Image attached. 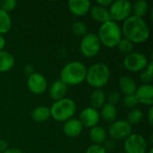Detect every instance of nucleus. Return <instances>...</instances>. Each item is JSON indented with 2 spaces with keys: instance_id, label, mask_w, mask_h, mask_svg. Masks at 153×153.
Wrapping results in <instances>:
<instances>
[{
  "instance_id": "36",
  "label": "nucleus",
  "mask_w": 153,
  "mask_h": 153,
  "mask_svg": "<svg viewBox=\"0 0 153 153\" xmlns=\"http://www.w3.org/2000/svg\"><path fill=\"white\" fill-rule=\"evenodd\" d=\"M8 149V144L7 142L1 139L0 140V153H3L4 151H6Z\"/></svg>"
},
{
  "instance_id": "22",
  "label": "nucleus",
  "mask_w": 153,
  "mask_h": 153,
  "mask_svg": "<svg viewBox=\"0 0 153 153\" xmlns=\"http://www.w3.org/2000/svg\"><path fill=\"white\" fill-rule=\"evenodd\" d=\"M100 116L106 121V122H111L117 120V109L115 105H112L110 103H105L103 107L101 108V111L100 113Z\"/></svg>"
},
{
  "instance_id": "19",
  "label": "nucleus",
  "mask_w": 153,
  "mask_h": 153,
  "mask_svg": "<svg viewBox=\"0 0 153 153\" xmlns=\"http://www.w3.org/2000/svg\"><path fill=\"white\" fill-rule=\"evenodd\" d=\"M105 102H106L105 92L101 89H95L90 96L91 108L98 110L99 108H101L103 107Z\"/></svg>"
},
{
  "instance_id": "2",
  "label": "nucleus",
  "mask_w": 153,
  "mask_h": 153,
  "mask_svg": "<svg viewBox=\"0 0 153 153\" xmlns=\"http://www.w3.org/2000/svg\"><path fill=\"white\" fill-rule=\"evenodd\" d=\"M87 68L80 61L66 64L60 72V80L66 85H77L85 81Z\"/></svg>"
},
{
  "instance_id": "34",
  "label": "nucleus",
  "mask_w": 153,
  "mask_h": 153,
  "mask_svg": "<svg viewBox=\"0 0 153 153\" xmlns=\"http://www.w3.org/2000/svg\"><path fill=\"white\" fill-rule=\"evenodd\" d=\"M103 148L105 149L106 152H111V151H114L115 148H116V143L114 140H108V141H105L104 142V145H102Z\"/></svg>"
},
{
  "instance_id": "16",
  "label": "nucleus",
  "mask_w": 153,
  "mask_h": 153,
  "mask_svg": "<svg viewBox=\"0 0 153 153\" xmlns=\"http://www.w3.org/2000/svg\"><path fill=\"white\" fill-rule=\"evenodd\" d=\"M66 91H67V85L64 83L61 80H57L55 81L50 85L48 90V94L53 100L57 101L65 98Z\"/></svg>"
},
{
  "instance_id": "43",
  "label": "nucleus",
  "mask_w": 153,
  "mask_h": 153,
  "mask_svg": "<svg viewBox=\"0 0 153 153\" xmlns=\"http://www.w3.org/2000/svg\"><path fill=\"white\" fill-rule=\"evenodd\" d=\"M119 153H124V152H119Z\"/></svg>"
},
{
  "instance_id": "33",
  "label": "nucleus",
  "mask_w": 153,
  "mask_h": 153,
  "mask_svg": "<svg viewBox=\"0 0 153 153\" xmlns=\"http://www.w3.org/2000/svg\"><path fill=\"white\" fill-rule=\"evenodd\" d=\"M85 153H107V152L105 151L102 145L92 144L86 150Z\"/></svg>"
},
{
  "instance_id": "28",
  "label": "nucleus",
  "mask_w": 153,
  "mask_h": 153,
  "mask_svg": "<svg viewBox=\"0 0 153 153\" xmlns=\"http://www.w3.org/2000/svg\"><path fill=\"white\" fill-rule=\"evenodd\" d=\"M117 48L118 50L125 54L126 56L132 53L133 52V49H134V43H132L130 40H128L127 39H121L120 41L118 42L117 44Z\"/></svg>"
},
{
  "instance_id": "39",
  "label": "nucleus",
  "mask_w": 153,
  "mask_h": 153,
  "mask_svg": "<svg viewBox=\"0 0 153 153\" xmlns=\"http://www.w3.org/2000/svg\"><path fill=\"white\" fill-rule=\"evenodd\" d=\"M148 121L150 123V125H152L153 122V108H151L149 109V112H148Z\"/></svg>"
},
{
  "instance_id": "31",
  "label": "nucleus",
  "mask_w": 153,
  "mask_h": 153,
  "mask_svg": "<svg viewBox=\"0 0 153 153\" xmlns=\"http://www.w3.org/2000/svg\"><path fill=\"white\" fill-rule=\"evenodd\" d=\"M140 79L143 82V84H151L153 79V74L149 73L145 69L140 73Z\"/></svg>"
},
{
  "instance_id": "38",
  "label": "nucleus",
  "mask_w": 153,
  "mask_h": 153,
  "mask_svg": "<svg viewBox=\"0 0 153 153\" xmlns=\"http://www.w3.org/2000/svg\"><path fill=\"white\" fill-rule=\"evenodd\" d=\"M3 153H23L20 149L17 148H8L6 151H4Z\"/></svg>"
},
{
  "instance_id": "26",
  "label": "nucleus",
  "mask_w": 153,
  "mask_h": 153,
  "mask_svg": "<svg viewBox=\"0 0 153 153\" xmlns=\"http://www.w3.org/2000/svg\"><path fill=\"white\" fill-rule=\"evenodd\" d=\"M143 118V111L141 109H139V108H133L128 113L126 121L131 126H135V125H138L139 123H141Z\"/></svg>"
},
{
  "instance_id": "14",
  "label": "nucleus",
  "mask_w": 153,
  "mask_h": 153,
  "mask_svg": "<svg viewBox=\"0 0 153 153\" xmlns=\"http://www.w3.org/2000/svg\"><path fill=\"white\" fill-rule=\"evenodd\" d=\"M68 7L70 12L75 16L86 15L91 7L89 0H70L68 1Z\"/></svg>"
},
{
  "instance_id": "30",
  "label": "nucleus",
  "mask_w": 153,
  "mask_h": 153,
  "mask_svg": "<svg viewBox=\"0 0 153 153\" xmlns=\"http://www.w3.org/2000/svg\"><path fill=\"white\" fill-rule=\"evenodd\" d=\"M17 4V2L15 0H4L1 1L0 8L4 10V12L8 13L10 11H13Z\"/></svg>"
},
{
  "instance_id": "5",
  "label": "nucleus",
  "mask_w": 153,
  "mask_h": 153,
  "mask_svg": "<svg viewBox=\"0 0 153 153\" xmlns=\"http://www.w3.org/2000/svg\"><path fill=\"white\" fill-rule=\"evenodd\" d=\"M50 108V117L56 121L65 122L72 118L76 111V104L70 98H64L55 101Z\"/></svg>"
},
{
  "instance_id": "11",
  "label": "nucleus",
  "mask_w": 153,
  "mask_h": 153,
  "mask_svg": "<svg viewBox=\"0 0 153 153\" xmlns=\"http://www.w3.org/2000/svg\"><path fill=\"white\" fill-rule=\"evenodd\" d=\"M27 87L31 93L35 95H40L46 91L48 88V82L45 76L41 74L33 73L28 76Z\"/></svg>"
},
{
  "instance_id": "42",
  "label": "nucleus",
  "mask_w": 153,
  "mask_h": 153,
  "mask_svg": "<svg viewBox=\"0 0 153 153\" xmlns=\"http://www.w3.org/2000/svg\"><path fill=\"white\" fill-rule=\"evenodd\" d=\"M0 4H1V1H0Z\"/></svg>"
},
{
  "instance_id": "27",
  "label": "nucleus",
  "mask_w": 153,
  "mask_h": 153,
  "mask_svg": "<svg viewBox=\"0 0 153 153\" xmlns=\"http://www.w3.org/2000/svg\"><path fill=\"white\" fill-rule=\"evenodd\" d=\"M72 32L74 35L77 36V37H84L87 33H88V30H87V26L84 22H75L73 23L72 25Z\"/></svg>"
},
{
  "instance_id": "8",
  "label": "nucleus",
  "mask_w": 153,
  "mask_h": 153,
  "mask_svg": "<svg viewBox=\"0 0 153 153\" xmlns=\"http://www.w3.org/2000/svg\"><path fill=\"white\" fill-rule=\"evenodd\" d=\"M147 57L140 52H132L126 55L123 60L124 67L132 73H141L148 65Z\"/></svg>"
},
{
  "instance_id": "7",
  "label": "nucleus",
  "mask_w": 153,
  "mask_h": 153,
  "mask_svg": "<svg viewBox=\"0 0 153 153\" xmlns=\"http://www.w3.org/2000/svg\"><path fill=\"white\" fill-rule=\"evenodd\" d=\"M101 48L100 41L97 34L90 32L82 38L80 43V51L82 56L88 58H91L98 55Z\"/></svg>"
},
{
  "instance_id": "35",
  "label": "nucleus",
  "mask_w": 153,
  "mask_h": 153,
  "mask_svg": "<svg viewBox=\"0 0 153 153\" xmlns=\"http://www.w3.org/2000/svg\"><path fill=\"white\" fill-rule=\"evenodd\" d=\"M112 3H113L112 0H98L97 1V4L98 5H100V6L105 7V8L109 7Z\"/></svg>"
},
{
  "instance_id": "1",
  "label": "nucleus",
  "mask_w": 153,
  "mask_h": 153,
  "mask_svg": "<svg viewBox=\"0 0 153 153\" xmlns=\"http://www.w3.org/2000/svg\"><path fill=\"white\" fill-rule=\"evenodd\" d=\"M122 35L132 43L141 44L150 37V28L143 18L131 15L123 22L121 28Z\"/></svg>"
},
{
  "instance_id": "23",
  "label": "nucleus",
  "mask_w": 153,
  "mask_h": 153,
  "mask_svg": "<svg viewBox=\"0 0 153 153\" xmlns=\"http://www.w3.org/2000/svg\"><path fill=\"white\" fill-rule=\"evenodd\" d=\"M31 117L35 122L43 123L50 117V108L45 106H40L33 109Z\"/></svg>"
},
{
  "instance_id": "12",
  "label": "nucleus",
  "mask_w": 153,
  "mask_h": 153,
  "mask_svg": "<svg viewBox=\"0 0 153 153\" xmlns=\"http://www.w3.org/2000/svg\"><path fill=\"white\" fill-rule=\"evenodd\" d=\"M100 119V112L92 108H85L80 113L79 120L82 123V126L92 128L98 126Z\"/></svg>"
},
{
  "instance_id": "25",
  "label": "nucleus",
  "mask_w": 153,
  "mask_h": 153,
  "mask_svg": "<svg viewBox=\"0 0 153 153\" xmlns=\"http://www.w3.org/2000/svg\"><path fill=\"white\" fill-rule=\"evenodd\" d=\"M12 27V19L10 14L0 8V34L7 33Z\"/></svg>"
},
{
  "instance_id": "18",
  "label": "nucleus",
  "mask_w": 153,
  "mask_h": 153,
  "mask_svg": "<svg viewBox=\"0 0 153 153\" xmlns=\"http://www.w3.org/2000/svg\"><path fill=\"white\" fill-rule=\"evenodd\" d=\"M118 84L121 91L125 94V96L134 94L137 89L135 81L129 75H122L118 80Z\"/></svg>"
},
{
  "instance_id": "40",
  "label": "nucleus",
  "mask_w": 153,
  "mask_h": 153,
  "mask_svg": "<svg viewBox=\"0 0 153 153\" xmlns=\"http://www.w3.org/2000/svg\"><path fill=\"white\" fill-rule=\"evenodd\" d=\"M4 47H5V39L4 36L0 34V51H2Z\"/></svg>"
},
{
  "instance_id": "15",
  "label": "nucleus",
  "mask_w": 153,
  "mask_h": 153,
  "mask_svg": "<svg viewBox=\"0 0 153 153\" xmlns=\"http://www.w3.org/2000/svg\"><path fill=\"white\" fill-rule=\"evenodd\" d=\"M82 129L83 126L80 120L73 117L65 121L63 126V132L69 138H74L79 136L82 134Z\"/></svg>"
},
{
  "instance_id": "32",
  "label": "nucleus",
  "mask_w": 153,
  "mask_h": 153,
  "mask_svg": "<svg viewBox=\"0 0 153 153\" xmlns=\"http://www.w3.org/2000/svg\"><path fill=\"white\" fill-rule=\"evenodd\" d=\"M108 103H110L112 105H116V103H118L120 100V94L117 91H113L108 94Z\"/></svg>"
},
{
  "instance_id": "3",
  "label": "nucleus",
  "mask_w": 153,
  "mask_h": 153,
  "mask_svg": "<svg viewBox=\"0 0 153 153\" xmlns=\"http://www.w3.org/2000/svg\"><path fill=\"white\" fill-rule=\"evenodd\" d=\"M97 36L101 45L107 48H115L122 39L121 27L116 22H107L100 25Z\"/></svg>"
},
{
  "instance_id": "9",
  "label": "nucleus",
  "mask_w": 153,
  "mask_h": 153,
  "mask_svg": "<svg viewBox=\"0 0 153 153\" xmlns=\"http://www.w3.org/2000/svg\"><path fill=\"white\" fill-rule=\"evenodd\" d=\"M108 134L112 140H126L132 134V126L126 120H116L109 126Z\"/></svg>"
},
{
  "instance_id": "21",
  "label": "nucleus",
  "mask_w": 153,
  "mask_h": 153,
  "mask_svg": "<svg viewBox=\"0 0 153 153\" xmlns=\"http://www.w3.org/2000/svg\"><path fill=\"white\" fill-rule=\"evenodd\" d=\"M15 60L12 54L7 51H0V73L10 71L14 65Z\"/></svg>"
},
{
  "instance_id": "20",
  "label": "nucleus",
  "mask_w": 153,
  "mask_h": 153,
  "mask_svg": "<svg viewBox=\"0 0 153 153\" xmlns=\"http://www.w3.org/2000/svg\"><path fill=\"white\" fill-rule=\"evenodd\" d=\"M107 138L106 130L100 126H96L90 130V139L93 143V144L102 145Z\"/></svg>"
},
{
  "instance_id": "13",
  "label": "nucleus",
  "mask_w": 153,
  "mask_h": 153,
  "mask_svg": "<svg viewBox=\"0 0 153 153\" xmlns=\"http://www.w3.org/2000/svg\"><path fill=\"white\" fill-rule=\"evenodd\" d=\"M138 103L152 106L153 105V86L152 84H142L137 87L134 93Z\"/></svg>"
},
{
  "instance_id": "37",
  "label": "nucleus",
  "mask_w": 153,
  "mask_h": 153,
  "mask_svg": "<svg viewBox=\"0 0 153 153\" xmlns=\"http://www.w3.org/2000/svg\"><path fill=\"white\" fill-rule=\"evenodd\" d=\"M23 70H24V72L28 74V76L34 73V68H33V67H32V65H27L24 67V69H23Z\"/></svg>"
},
{
  "instance_id": "41",
  "label": "nucleus",
  "mask_w": 153,
  "mask_h": 153,
  "mask_svg": "<svg viewBox=\"0 0 153 153\" xmlns=\"http://www.w3.org/2000/svg\"><path fill=\"white\" fill-rule=\"evenodd\" d=\"M153 152V149L152 148V149H150V150H149V152H148V153H152Z\"/></svg>"
},
{
  "instance_id": "10",
  "label": "nucleus",
  "mask_w": 153,
  "mask_h": 153,
  "mask_svg": "<svg viewBox=\"0 0 153 153\" xmlns=\"http://www.w3.org/2000/svg\"><path fill=\"white\" fill-rule=\"evenodd\" d=\"M124 153H146L147 143L145 138L139 134H131L124 143Z\"/></svg>"
},
{
  "instance_id": "4",
  "label": "nucleus",
  "mask_w": 153,
  "mask_h": 153,
  "mask_svg": "<svg viewBox=\"0 0 153 153\" xmlns=\"http://www.w3.org/2000/svg\"><path fill=\"white\" fill-rule=\"evenodd\" d=\"M109 79L110 69L106 64H94L87 69L85 81L92 88L101 89L108 82Z\"/></svg>"
},
{
  "instance_id": "24",
  "label": "nucleus",
  "mask_w": 153,
  "mask_h": 153,
  "mask_svg": "<svg viewBox=\"0 0 153 153\" xmlns=\"http://www.w3.org/2000/svg\"><path fill=\"white\" fill-rule=\"evenodd\" d=\"M149 11V4L144 0H137L132 4L133 15L140 18H143Z\"/></svg>"
},
{
  "instance_id": "17",
  "label": "nucleus",
  "mask_w": 153,
  "mask_h": 153,
  "mask_svg": "<svg viewBox=\"0 0 153 153\" xmlns=\"http://www.w3.org/2000/svg\"><path fill=\"white\" fill-rule=\"evenodd\" d=\"M90 13H91V18L95 22H100L101 24L111 21L108 9L105 8V7H102L100 5L95 4V5L91 6V10H90Z\"/></svg>"
},
{
  "instance_id": "29",
  "label": "nucleus",
  "mask_w": 153,
  "mask_h": 153,
  "mask_svg": "<svg viewBox=\"0 0 153 153\" xmlns=\"http://www.w3.org/2000/svg\"><path fill=\"white\" fill-rule=\"evenodd\" d=\"M123 104L127 108L133 109L138 105V100H137L134 94H133V95H126L124 97V99H123Z\"/></svg>"
},
{
  "instance_id": "6",
  "label": "nucleus",
  "mask_w": 153,
  "mask_h": 153,
  "mask_svg": "<svg viewBox=\"0 0 153 153\" xmlns=\"http://www.w3.org/2000/svg\"><path fill=\"white\" fill-rule=\"evenodd\" d=\"M111 21L124 22L132 15V4L128 0L113 1L108 8Z\"/></svg>"
}]
</instances>
